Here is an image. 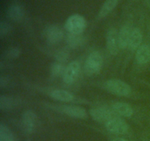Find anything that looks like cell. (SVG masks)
I'll return each instance as SVG.
<instances>
[{"label":"cell","instance_id":"9c48e42d","mask_svg":"<svg viewBox=\"0 0 150 141\" xmlns=\"http://www.w3.org/2000/svg\"><path fill=\"white\" fill-rule=\"evenodd\" d=\"M118 32L114 28H111L106 34V46L110 54L115 56L120 50L118 39Z\"/></svg>","mask_w":150,"mask_h":141},{"label":"cell","instance_id":"9a60e30c","mask_svg":"<svg viewBox=\"0 0 150 141\" xmlns=\"http://www.w3.org/2000/svg\"><path fill=\"white\" fill-rule=\"evenodd\" d=\"M49 95L53 99L62 102H70L74 99V95L69 91L62 89H55L49 93Z\"/></svg>","mask_w":150,"mask_h":141},{"label":"cell","instance_id":"2e32d148","mask_svg":"<svg viewBox=\"0 0 150 141\" xmlns=\"http://www.w3.org/2000/svg\"><path fill=\"white\" fill-rule=\"evenodd\" d=\"M67 46L71 48H77L84 45L86 38L83 34H67L66 37Z\"/></svg>","mask_w":150,"mask_h":141},{"label":"cell","instance_id":"7c38bea8","mask_svg":"<svg viewBox=\"0 0 150 141\" xmlns=\"http://www.w3.org/2000/svg\"><path fill=\"white\" fill-rule=\"evenodd\" d=\"M136 61L140 65H146L150 62V46L147 44H142L136 49Z\"/></svg>","mask_w":150,"mask_h":141},{"label":"cell","instance_id":"603a6c76","mask_svg":"<svg viewBox=\"0 0 150 141\" xmlns=\"http://www.w3.org/2000/svg\"><path fill=\"white\" fill-rule=\"evenodd\" d=\"M21 54V51L19 48L17 47H13L10 48L7 52L5 53L6 57L9 59H16L19 57V56Z\"/></svg>","mask_w":150,"mask_h":141},{"label":"cell","instance_id":"7a4b0ae2","mask_svg":"<svg viewBox=\"0 0 150 141\" xmlns=\"http://www.w3.org/2000/svg\"><path fill=\"white\" fill-rule=\"evenodd\" d=\"M103 66V57L100 51H94L89 54L85 62L84 71L87 76L98 74Z\"/></svg>","mask_w":150,"mask_h":141},{"label":"cell","instance_id":"6da1fadb","mask_svg":"<svg viewBox=\"0 0 150 141\" xmlns=\"http://www.w3.org/2000/svg\"><path fill=\"white\" fill-rule=\"evenodd\" d=\"M105 88L113 95L120 97L130 96L132 88L127 82L118 79H111L105 82Z\"/></svg>","mask_w":150,"mask_h":141},{"label":"cell","instance_id":"8fae6325","mask_svg":"<svg viewBox=\"0 0 150 141\" xmlns=\"http://www.w3.org/2000/svg\"><path fill=\"white\" fill-rule=\"evenodd\" d=\"M111 108L118 116L122 118H131L133 115V109L129 104L118 101L112 104Z\"/></svg>","mask_w":150,"mask_h":141},{"label":"cell","instance_id":"4fadbf2b","mask_svg":"<svg viewBox=\"0 0 150 141\" xmlns=\"http://www.w3.org/2000/svg\"><path fill=\"white\" fill-rule=\"evenodd\" d=\"M132 28L129 25H124L120 29L118 32V39L120 49H126L128 48L129 40H130V33H131Z\"/></svg>","mask_w":150,"mask_h":141},{"label":"cell","instance_id":"ac0fdd59","mask_svg":"<svg viewBox=\"0 0 150 141\" xmlns=\"http://www.w3.org/2000/svg\"><path fill=\"white\" fill-rule=\"evenodd\" d=\"M24 15L23 8L18 4H13L7 10V16L11 20L14 21H19L21 20Z\"/></svg>","mask_w":150,"mask_h":141},{"label":"cell","instance_id":"52a82bcc","mask_svg":"<svg viewBox=\"0 0 150 141\" xmlns=\"http://www.w3.org/2000/svg\"><path fill=\"white\" fill-rule=\"evenodd\" d=\"M81 71V64L76 60L72 61L65 68L63 81L67 85H72L77 80Z\"/></svg>","mask_w":150,"mask_h":141},{"label":"cell","instance_id":"d4e9b609","mask_svg":"<svg viewBox=\"0 0 150 141\" xmlns=\"http://www.w3.org/2000/svg\"><path fill=\"white\" fill-rule=\"evenodd\" d=\"M9 80L8 79H7V77H1V79H0V86L1 87V88H3V87L6 86V85H7V83H8Z\"/></svg>","mask_w":150,"mask_h":141},{"label":"cell","instance_id":"277c9868","mask_svg":"<svg viewBox=\"0 0 150 141\" xmlns=\"http://www.w3.org/2000/svg\"><path fill=\"white\" fill-rule=\"evenodd\" d=\"M105 127L108 132L113 135H123L129 131V126L127 122L118 115H116L105 123Z\"/></svg>","mask_w":150,"mask_h":141},{"label":"cell","instance_id":"8992f818","mask_svg":"<svg viewBox=\"0 0 150 141\" xmlns=\"http://www.w3.org/2000/svg\"><path fill=\"white\" fill-rule=\"evenodd\" d=\"M38 123L37 115L32 110H26L21 117L22 129L26 134H32L35 131Z\"/></svg>","mask_w":150,"mask_h":141},{"label":"cell","instance_id":"44dd1931","mask_svg":"<svg viewBox=\"0 0 150 141\" xmlns=\"http://www.w3.org/2000/svg\"><path fill=\"white\" fill-rule=\"evenodd\" d=\"M65 68L63 63H58V62H55V63H52L50 68V71H51V76L54 77H59V76H63L65 70Z\"/></svg>","mask_w":150,"mask_h":141},{"label":"cell","instance_id":"5bb4252c","mask_svg":"<svg viewBox=\"0 0 150 141\" xmlns=\"http://www.w3.org/2000/svg\"><path fill=\"white\" fill-rule=\"evenodd\" d=\"M142 41H143V35L142 31L139 28L132 29L128 43L129 49L131 51L137 49L140 46H142Z\"/></svg>","mask_w":150,"mask_h":141},{"label":"cell","instance_id":"30bf717a","mask_svg":"<svg viewBox=\"0 0 150 141\" xmlns=\"http://www.w3.org/2000/svg\"><path fill=\"white\" fill-rule=\"evenodd\" d=\"M60 110L69 117L77 119H85L87 117V112L83 107L76 105H62Z\"/></svg>","mask_w":150,"mask_h":141},{"label":"cell","instance_id":"ba28073f","mask_svg":"<svg viewBox=\"0 0 150 141\" xmlns=\"http://www.w3.org/2000/svg\"><path fill=\"white\" fill-rule=\"evenodd\" d=\"M44 36L48 43L51 44H57L63 39L64 32L57 25H50L45 28L44 31Z\"/></svg>","mask_w":150,"mask_h":141},{"label":"cell","instance_id":"7402d4cb","mask_svg":"<svg viewBox=\"0 0 150 141\" xmlns=\"http://www.w3.org/2000/svg\"><path fill=\"white\" fill-rule=\"evenodd\" d=\"M70 53L67 48H61L58 50L55 54V60L58 63H63L64 62L67 61V59L69 58Z\"/></svg>","mask_w":150,"mask_h":141},{"label":"cell","instance_id":"5b68a950","mask_svg":"<svg viewBox=\"0 0 150 141\" xmlns=\"http://www.w3.org/2000/svg\"><path fill=\"white\" fill-rule=\"evenodd\" d=\"M89 115L94 120L103 124L107 123L113 117L117 115L112 108L110 109L103 106L92 108L89 110Z\"/></svg>","mask_w":150,"mask_h":141},{"label":"cell","instance_id":"e0dca14e","mask_svg":"<svg viewBox=\"0 0 150 141\" xmlns=\"http://www.w3.org/2000/svg\"><path fill=\"white\" fill-rule=\"evenodd\" d=\"M119 0H105L98 13L99 19H103L110 14L118 4Z\"/></svg>","mask_w":150,"mask_h":141},{"label":"cell","instance_id":"ffe728a7","mask_svg":"<svg viewBox=\"0 0 150 141\" xmlns=\"http://www.w3.org/2000/svg\"><path fill=\"white\" fill-rule=\"evenodd\" d=\"M0 141H15L13 133L4 123L0 124Z\"/></svg>","mask_w":150,"mask_h":141},{"label":"cell","instance_id":"484cf974","mask_svg":"<svg viewBox=\"0 0 150 141\" xmlns=\"http://www.w3.org/2000/svg\"><path fill=\"white\" fill-rule=\"evenodd\" d=\"M110 141H129V140L122 137H116V138H114V139L111 140Z\"/></svg>","mask_w":150,"mask_h":141},{"label":"cell","instance_id":"cb8c5ba5","mask_svg":"<svg viewBox=\"0 0 150 141\" xmlns=\"http://www.w3.org/2000/svg\"><path fill=\"white\" fill-rule=\"evenodd\" d=\"M11 29L12 26H10V24L4 21L1 22V24H0V35H1V37H4L8 35Z\"/></svg>","mask_w":150,"mask_h":141},{"label":"cell","instance_id":"d6986e66","mask_svg":"<svg viewBox=\"0 0 150 141\" xmlns=\"http://www.w3.org/2000/svg\"><path fill=\"white\" fill-rule=\"evenodd\" d=\"M16 105V100L13 97L6 95L0 96V109L3 111H7L13 109Z\"/></svg>","mask_w":150,"mask_h":141},{"label":"cell","instance_id":"3957f363","mask_svg":"<svg viewBox=\"0 0 150 141\" xmlns=\"http://www.w3.org/2000/svg\"><path fill=\"white\" fill-rule=\"evenodd\" d=\"M86 25V21L83 16L79 14H73L66 20L64 28L68 33L83 34Z\"/></svg>","mask_w":150,"mask_h":141}]
</instances>
